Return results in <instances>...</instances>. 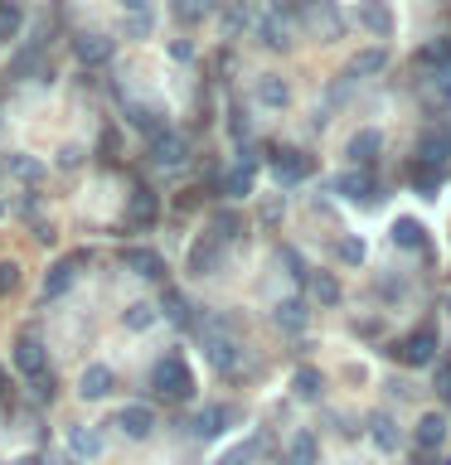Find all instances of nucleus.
<instances>
[{
    "label": "nucleus",
    "instance_id": "f257e3e1",
    "mask_svg": "<svg viewBox=\"0 0 451 465\" xmlns=\"http://www.w3.org/2000/svg\"><path fill=\"white\" fill-rule=\"evenodd\" d=\"M151 388L165 402H189L195 398V373L185 369L180 354H165V359H155V369H151Z\"/></svg>",
    "mask_w": 451,
    "mask_h": 465
},
{
    "label": "nucleus",
    "instance_id": "f03ea898",
    "mask_svg": "<svg viewBox=\"0 0 451 465\" xmlns=\"http://www.w3.org/2000/svg\"><path fill=\"white\" fill-rule=\"evenodd\" d=\"M436 349H442V340H436V330L432 325H422V330H413L407 334V340L393 349V354H398L407 369H422V363H432L436 359Z\"/></svg>",
    "mask_w": 451,
    "mask_h": 465
},
{
    "label": "nucleus",
    "instance_id": "7ed1b4c3",
    "mask_svg": "<svg viewBox=\"0 0 451 465\" xmlns=\"http://www.w3.org/2000/svg\"><path fill=\"white\" fill-rule=\"evenodd\" d=\"M306 174H311V155H306V151H291V145H286V151H272V180L282 189L301 184Z\"/></svg>",
    "mask_w": 451,
    "mask_h": 465
},
{
    "label": "nucleus",
    "instance_id": "20e7f679",
    "mask_svg": "<svg viewBox=\"0 0 451 465\" xmlns=\"http://www.w3.org/2000/svg\"><path fill=\"white\" fill-rule=\"evenodd\" d=\"M204 359H209L218 373H233V369H238V344L224 334V325H209V334H204Z\"/></svg>",
    "mask_w": 451,
    "mask_h": 465
},
{
    "label": "nucleus",
    "instance_id": "39448f33",
    "mask_svg": "<svg viewBox=\"0 0 451 465\" xmlns=\"http://www.w3.org/2000/svg\"><path fill=\"white\" fill-rule=\"evenodd\" d=\"M442 180H446V165H432V160H422V155L407 160V184H413L422 199H436Z\"/></svg>",
    "mask_w": 451,
    "mask_h": 465
},
{
    "label": "nucleus",
    "instance_id": "423d86ee",
    "mask_svg": "<svg viewBox=\"0 0 451 465\" xmlns=\"http://www.w3.org/2000/svg\"><path fill=\"white\" fill-rule=\"evenodd\" d=\"M15 369H20L25 378L49 373V354H44V344L35 340V334H20V340H15Z\"/></svg>",
    "mask_w": 451,
    "mask_h": 465
},
{
    "label": "nucleus",
    "instance_id": "0eeeda50",
    "mask_svg": "<svg viewBox=\"0 0 451 465\" xmlns=\"http://www.w3.org/2000/svg\"><path fill=\"white\" fill-rule=\"evenodd\" d=\"M83 262H87V247H83V252H68V257H58L54 262V267H49V276H44V296H64V291L73 286V276H78V267H83Z\"/></svg>",
    "mask_w": 451,
    "mask_h": 465
},
{
    "label": "nucleus",
    "instance_id": "6e6552de",
    "mask_svg": "<svg viewBox=\"0 0 451 465\" xmlns=\"http://www.w3.org/2000/svg\"><path fill=\"white\" fill-rule=\"evenodd\" d=\"M122 267L145 276V282H165V257L151 252V247H122Z\"/></svg>",
    "mask_w": 451,
    "mask_h": 465
},
{
    "label": "nucleus",
    "instance_id": "1a4fd4ad",
    "mask_svg": "<svg viewBox=\"0 0 451 465\" xmlns=\"http://www.w3.org/2000/svg\"><path fill=\"white\" fill-rule=\"evenodd\" d=\"M116 427H122V436H131V441H145V436L155 431V412L145 402H126L122 412H116Z\"/></svg>",
    "mask_w": 451,
    "mask_h": 465
},
{
    "label": "nucleus",
    "instance_id": "9d476101",
    "mask_svg": "<svg viewBox=\"0 0 451 465\" xmlns=\"http://www.w3.org/2000/svg\"><path fill=\"white\" fill-rule=\"evenodd\" d=\"M155 218H160L155 194L145 184H136V189H131V203H126V223L131 228H155Z\"/></svg>",
    "mask_w": 451,
    "mask_h": 465
},
{
    "label": "nucleus",
    "instance_id": "9b49d317",
    "mask_svg": "<svg viewBox=\"0 0 451 465\" xmlns=\"http://www.w3.org/2000/svg\"><path fill=\"white\" fill-rule=\"evenodd\" d=\"M151 155H155V165H180V160L189 155V141L185 136H175V131H155L151 136Z\"/></svg>",
    "mask_w": 451,
    "mask_h": 465
},
{
    "label": "nucleus",
    "instance_id": "f8f14e48",
    "mask_svg": "<svg viewBox=\"0 0 451 465\" xmlns=\"http://www.w3.org/2000/svg\"><path fill=\"white\" fill-rule=\"evenodd\" d=\"M335 189H340V194L345 199H364V203H374L378 199V180H374V174L369 170H349V174H340V180H335Z\"/></svg>",
    "mask_w": 451,
    "mask_h": 465
},
{
    "label": "nucleus",
    "instance_id": "ddd939ff",
    "mask_svg": "<svg viewBox=\"0 0 451 465\" xmlns=\"http://www.w3.org/2000/svg\"><path fill=\"white\" fill-rule=\"evenodd\" d=\"M233 417H238V412H233V407H224V402L199 407V412H195V427H189V431H195V436H218V431L233 427Z\"/></svg>",
    "mask_w": 451,
    "mask_h": 465
},
{
    "label": "nucleus",
    "instance_id": "4468645a",
    "mask_svg": "<svg viewBox=\"0 0 451 465\" xmlns=\"http://www.w3.org/2000/svg\"><path fill=\"white\" fill-rule=\"evenodd\" d=\"M218 262H224V242H218L214 232H209L204 242L189 247V272H195V276H209V272H218Z\"/></svg>",
    "mask_w": 451,
    "mask_h": 465
},
{
    "label": "nucleus",
    "instance_id": "2eb2a0df",
    "mask_svg": "<svg viewBox=\"0 0 451 465\" xmlns=\"http://www.w3.org/2000/svg\"><path fill=\"white\" fill-rule=\"evenodd\" d=\"M253 174H257L253 155H243V165L218 180V194H228V199H247V194H253Z\"/></svg>",
    "mask_w": 451,
    "mask_h": 465
},
{
    "label": "nucleus",
    "instance_id": "dca6fc26",
    "mask_svg": "<svg viewBox=\"0 0 451 465\" xmlns=\"http://www.w3.org/2000/svg\"><path fill=\"white\" fill-rule=\"evenodd\" d=\"M112 383H116V378H112L107 363H87L83 378H78V392H83V398H107Z\"/></svg>",
    "mask_w": 451,
    "mask_h": 465
},
{
    "label": "nucleus",
    "instance_id": "f3484780",
    "mask_svg": "<svg viewBox=\"0 0 451 465\" xmlns=\"http://www.w3.org/2000/svg\"><path fill=\"white\" fill-rule=\"evenodd\" d=\"M68 450H73L78 460L102 456V431H97V427H73V431H68Z\"/></svg>",
    "mask_w": 451,
    "mask_h": 465
},
{
    "label": "nucleus",
    "instance_id": "a211bd4d",
    "mask_svg": "<svg viewBox=\"0 0 451 465\" xmlns=\"http://www.w3.org/2000/svg\"><path fill=\"white\" fill-rule=\"evenodd\" d=\"M413 441H417L422 450H436V446H442V441H446V417H436V412H427V417H422V421H417V431H413Z\"/></svg>",
    "mask_w": 451,
    "mask_h": 465
},
{
    "label": "nucleus",
    "instance_id": "6ab92c4d",
    "mask_svg": "<svg viewBox=\"0 0 451 465\" xmlns=\"http://www.w3.org/2000/svg\"><path fill=\"white\" fill-rule=\"evenodd\" d=\"M378 145H384V136H378L374 126H364L355 141H349V160L355 165H374V155H378Z\"/></svg>",
    "mask_w": 451,
    "mask_h": 465
},
{
    "label": "nucleus",
    "instance_id": "aec40b11",
    "mask_svg": "<svg viewBox=\"0 0 451 465\" xmlns=\"http://www.w3.org/2000/svg\"><path fill=\"white\" fill-rule=\"evenodd\" d=\"M316 456H320V446H316L311 431H296L286 441V465H316Z\"/></svg>",
    "mask_w": 451,
    "mask_h": 465
},
{
    "label": "nucleus",
    "instance_id": "412c9836",
    "mask_svg": "<svg viewBox=\"0 0 451 465\" xmlns=\"http://www.w3.org/2000/svg\"><path fill=\"white\" fill-rule=\"evenodd\" d=\"M73 49H78V58H83V64H107V58H112V39L83 35L78 44H73Z\"/></svg>",
    "mask_w": 451,
    "mask_h": 465
},
{
    "label": "nucleus",
    "instance_id": "4be33fe9",
    "mask_svg": "<svg viewBox=\"0 0 451 465\" xmlns=\"http://www.w3.org/2000/svg\"><path fill=\"white\" fill-rule=\"evenodd\" d=\"M359 25L369 29V35H378V39H384L388 29H393V20H388V10L378 5V0H369V5H359Z\"/></svg>",
    "mask_w": 451,
    "mask_h": 465
},
{
    "label": "nucleus",
    "instance_id": "5701e85b",
    "mask_svg": "<svg viewBox=\"0 0 451 465\" xmlns=\"http://www.w3.org/2000/svg\"><path fill=\"white\" fill-rule=\"evenodd\" d=\"M393 242H398V247H413V252H422V247H427L417 218H398V223H393Z\"/></svg>",
    "mask_w": 451,
    "mask_h": 465
},
{
    "label": "nucleus",
    "instance_id": "b1692460",
    "mask_svg": "<svg viewBox=\"0 0 451 465\" xmlns=\"http://www.w3.org/2000/svg\"><path fill=\"white\" fill-rule=\"evenodd\" d=\"M306 320H311V315H306V305H301V301L276 305V325H282L286 334H301V330H306Z\"/></svg>",
    "mask_w": 451,
    "mask_h": 465
},
{
    "label": "nucleus",
    "instance_id": "393cba45",
    "mask_svg": "<svg viewBox=\"0 0 451 465\" xmlns=\"http://www.w3.org/2000/svg\"><path fill=\"white\" fill-rule=\"evenodd\" d=\"M369 436H374L384 450H398V431H393V417H388V412H374V417H369Z\"/></svg>",
    "mask_w": 451,
    "mask_h": 465
},
{
    "label": "nucleus",
    "instance_id": "a878e982",
    "mask_svg": "<svg viewBox=\"0 0 451 465\" xmlns=\"http://www.w3.org/2000/svg\"><path fill=\"white\" fill-rule=\"evenodd\" d=\"M126 122L136 126V131H145V136H155V131H165V126H160V116H155L151 107H141V102H126Z\"/></svg>",
    "mask_w": 451,
    "mask_h": 465
},
{
    "label": "nucleus",
    "instance_id": "bb28decb",
    "mask_svg": "<svg viewBox=\"0 0 451 465\" xmlns=\"http://www.w3.org/2000/svg\"><path fill=\"white\" fill-rule=\"evenodd\" d=\"M243 232V213H233V209H218L214 213V238L218 242H233Z\"/></svg>",
    "mask_w": 451,
    "mask_h": 465
},
{
    "label": "nucleus",
    "instance_id": "cd10ccee",
    "mask_svg": "<svg viewBox=\"0 0 451 465\" xmlns=\"http://www.w3.org/2000/svg\"><path fill=\"white\" fill-rule=\"evenodd\" d=\"M20 25H25V15L15 0H0V44H10L15 35H20Z\"/></svg>",
    "mask_w": 451,
    "mask_h": 465
},
{
    "label": "nucleus",
    "instance_id": "c85d7f7f",
    "mask_svg": "<svg viewBox=\"0 0 451 465\" xmlns=\"http://www.w3.org/2000/svg\"><path fill=\"white\" fill-rule=\"evenodd\" d=\"M257 93H262V102H267V107H286V97H291V87H286L282 78H272V73H267V78H262V83H257Z\"/></svg>",
    "mask_w": 451,
    "mask_h": 465
},
{
    "label": "nucleus",
    "instance_id": "c756f323",
    "mask_svg": "<svg viewBox=\"0 0 451 465\" xmlns=\"http://www.w3.org/2000/svg\"><path fill=\"white\" fill-rule=\"evenodd\" d=\"M291 388H296L301 398H320V369H311V363H301L296 378H291Z\"/></svg>",
    "mask_w": 451,
    "mask_h": 465
},
{
    "label": "nucleus",
    "instance_id": "7c9ffc66",
    "mask_svg": "<svg viewBox=\"0 0 451 465\" xmlns=\"http://www.w3.org/2000/svg\"><path fill=\"white\" fill-rule=\"evenodd\" d=\"M417 64H422V68H451V39L427 44V49L417 54Z\"/></svg>",
    "mask_w": 451,
    "mask_h": 465
},
{
    "label": "nucleus",
    "instance_id": "2f4dec72",
    "mask_svg": "<svg viewBox=\"0 0 451 465\" xmlns=\"http://www.w3.org/2000/svg\"><path fill=\"white\" fill-rule=\"evenodd\" d=\"M160 311H165L175 325H189V301L180 296V291H165V296H160Z\"/></svg>",
    "mask_w": 451,
    "mask_h": 465
},
{
    "label": "nucleus",
    "instance_id": "473e14b6",
    "mask_svg": "<svg viewBox=\"0 0 451 465\" xmlns=\"http://www.w3.org/2000/svg\"><path fill=\"white\" fill-rule=\"evenodd\" d=\"M151 325H155V305H145V301L126 305V330H151Z\"/></svg>",
    "mask_w": 451,
    "mask_h": 465
},
{
    "label": "nucleus",
    "instance_id": "72a5a7b5",
    "mask_svg": "<svg viewBox=\"0 0 451 465\" xmlns=\"http://www.w3.org/2000/svg\"><path fill=\"white\" fill-rule=\"evenodd\" d=\"M262 44H267V49H286V25L282 20H276V15H272V20H262Z\"/></svg>",
    "mask_w": 451,
    "mask_h": 465
},
{
    "label": "nucleus",
    "instance_id": "f704fd0d",
    "mask_svg": "<svg viewBox=\"0 0 451 465\" xmlns=\"http://www.w3.org/2000/svg\"><path fill=\"white\" fill-rule=\"evenodd\" d=\"M35 68H39V49H35V44H29V49H20V54H15L10 73H15V78H29V73H35Z\"/></svg>",
    "mask_w": 451,
    "mask_h": 465
},
{
    "label": "nucleus",
    "instance_id": "c9c22d12",
    "mask_svg": "<svg viewBox=\"0 0 451 465\" xmlns=\"http://www.w3.org/2000/svg\"><path fill=\"white\" fill-rule=\"evenodd\" d=\"M316 301H320V305H335V301H340V282H335L330 272L316 276Z\"/></svg>",
    "mask_w": 451,
    "mask_h": 465
},
{
    "label": "nucleus",
    "instance_id": "e433bc0d",
    "mask_svg": "<svg viewBox=\"0 0 451 465\" xmlns=\"http://www.w3.org/2000/svg\"><path fill=\"white\" fill-rule=\"evenodd\" d=\"M384 64H388V54H384V49H364V54L355 58V73H378Z\"/></svg>",
    "mask_w": 451,
    "mask_h": 465
},
{
    "label": "nucleus",
    "instance_id": "4c0bfd02",
    "mask_svg": "<svg viewBox=\"0 0 451 465\" xmlns=\"http://www.w3.org/2000/svg\"><path fill=\"white\" fill-rule=\"evenodd\" d=\"M10 170L20 174V180H39V174H44V165H39V160H29V155H10Z\"/></svg>",
    "mask_w": 451,
    "mask_h": 465
},
{
    "label": "nucleus",
    "instance_id": "58836bf2",
    "mask_svg": "<svg viewBox=\"0 0 451 465\" xmlns=\"http://www.w3.org/2000/svg\"><path fill=\"white\" fill-rule=\"evenodd\" d=\"M257 446H262V436H253V441H247V446H238V450H228V456L218 460V465H247V460L257 456Z\"/></svg>",
    "mask_w": 451,
    "mask_h": 465
},
{
    "label": "nucleus",
    "instance_id": "ea45409f",
    "mask_svg": "<svg viewBox=\"0 0 451 465\" xmlns=\"http://www.w3.org/2000/svg\"><path fill=\"white\" fill-rule=\"evenodd\" d=\"M432 378H436V392H442V398H451V359H432Z\"/></svg>",
    "mask_w": 451,
    "mask_h": 465
},
{
    "label": "nucleus",
    "instance_id": "a19ab883",
    "mask_svg": "<svg viewBox=\"0 0 451 465\" xmlns=\"http://www.w3.org/2000/svg\"><path fill=\"white\" fill-rule=\"evenodd\" d=\"M15 286H20V267H15V262H0V296H10Z\"/></svg>",
    "mask_w": 451,
    "mask_h": 465
},
{
    "label": "nucleus",
    "instance_id": "79ce46f5",
    "mask_svg": "<svg viewBox=\"0 0 451 465\" xmlns=\"http://www.w3.org/2000/svg\"><path fill=\"white\" fill-rule=\"evenodd\" d=\"M340 262L359 267V262H364V242H359V238H345V242H340Z\"/></svg>",
    "mask_w": 451,
    "mask_h": 465
},
{
    "label": "nucleus",
    "instance_id": "37998d69",
    "mask_svg": "<svg viewBox=\"0 0 451 465\" xmlns=\"http://www.w3.org/2000/svg\"><path fill=\"white\" fill-rule=\"evenodd\" d=\"M286 267H291V276H296V282H301V276H306V267H301V252H296V247H286Z\"/></svg>",
    "mask_w": 451,
    "mask_h": 465
},
{
    "label": "nucleus",
    "instance_id": "c03bdc74",
    "mask_svg": "<svg viewBox=\"0 0 451 465\" xmlns=\"http://www.w3.org/2000/svg\"><path fill=\"white\" fill-rule=\"evenodd\" d=\"M78 160H83V151H78V145H68V151L58 155V165H64V170H73V165H78Z\"/></svg>",
    "mask_w": 451,
    "mask_h": 465
},
{
    "label": "nucleus",
    "instance_id": "a18cd8bd",
    "mask_svg": "<svg viewBox=\"0 0 451 465\" xmlns=\"http://www.w3.org/2000/svg\"><path fill=\"white\" fill-rule=\"evenodd\" d=\"M35 238H39V242H58V232H54V223H39Z\"/></svg>",
    "mask_w": 451,
    "mask_h": 465
},
{
    "label": "nucleus",
    "instance_id": "49530a36",
    "mask_svg": "<svg viewBox=\"0 0 451 465\" xmlns=\"http://www.w3.org/2000/svg\"><path fill=\"white\" fill-rule=\"evenodd\" d=\"M116 151V131L107 126V131H102V155H112Z\"/></svg>",
    "mask_w": 451,
    "mask_h": 465
},
{
    "label": "nucleus",
    "instance_id": "de8ad7c7",
    "mask_svg": "<svg viewBox=\"0 0 451 465\" xmlns=\"http://www.w3.org/2000/svg\"><path fill=\"white\" fill-rule=\"evenodd\" d=\"M15 465H44L39 456H20V460H15Z\"/></svg>",
    "mask_w": 451,
    "mask_h": 465
},
{
    "label": "nucleus",
    "instance_id": "09e8293b",
    "mask_svg": "<svg viewBox=\"0 0 451 465\" xmlns=\"http://www.w3.org/2000/svg\"><path fill=\"white\" fill-rule=\"evenodd\" d=\"M0 398H5V369H0Z\"/></svg>",
    "mask_w": 451,
    "mask_h": 465
},
{
    "label": "nucleus",
    "instance_id": "8fccbe9b",
    "mask_svg": "<svg viewBox=\"0 0 451 465\" xmlns=\"http://www.w3.org/2000/svg\"><path fill=\"white\" fill-rule=\"evenodd\" d=\"M68 465H73V460H68Z\"/></svg>",
    "mask_w": 451,
    "mask_h": 465
}]
</instances>
